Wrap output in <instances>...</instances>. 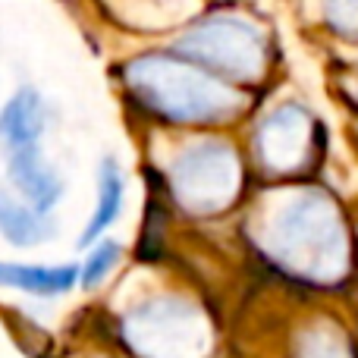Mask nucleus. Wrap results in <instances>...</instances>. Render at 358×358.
<instances>
[{
  "instance_id": "1",
  "label": "nucleus",
  "mask_w": 358,
  "mask_h": 358,
  "mask_svg": "<svg viewBox=\"0 0 358 358\" xmlns=\"http://www.w3.org/2000/svg\"><path fill=\"white\" fill-rule=\"evenodd\" d=\"M261 245L286 273L305 283H336L349 267L343 214L334 198L315 189L296 192L267 214Z\"/></svg>"
},
{
  "instance_id": "2",
  "label": "nucleus",
  "mask_w": 358,
  "mask_h": 358,
  "mask_svg": "<svg viewBox=\"0 0 358 358\" xmlns=\"http://www.w3.org/2000/svg\"><path fill=\"white\" fill-rule=\"evenodd\" d=\"M126 85L145 110L173 123H223L245 107L229 82L179 54H148L126 66Z\"/></svg>"
},
{
  "instance_id": "3",
  "label": "nucleus",
  "mask_w": 358,
  "mask_h": 358,
  "mask_svg": "<svg viewBox=\"0 0 358 358\" xmlns=\"http://www.w3.org/2000/svg\"><path fill=\"white\" fill-rule=\"evenodd\" d=\"M176 50L223 82H255L267 66L264 31L239 16H214L195 25L179 38Z\"/></svg>"
},
{
  "instance_id": "4",
  "label": "nucleus",
  "mask_w": 358,
  "mask_h": 358,
  "mask_svg": "<svg viewBox=\"0 0 358 358\" xmlns=\"http://www.w3.org/2000/svg\"><path fill=\"white\" fill-rule=\"evenodd\" d=\"M126 343L142 358H204L210 327L195 305L182 299L145 302L126 317Z\"/></svg>"
},
{
  "instance_id": "5",
  "label": "nucleus",
  "mask_w": 358,
  "mask_h": 358,
  "mask_svg": "<svg viewBox=\"0 0 358 358\" xmlns=\"http://www.w3.org/2000/svg\"><path fill=\"white\" fill-rule=\"evenodd\" d=\"M176 201L192 214H220L242 192V164L223 142H198L170 167Z\"/></svg>"
},
{
  "instance_id": "6",
  "label": "nucleus",
  "mask_w": 358,
  "mask_h": 358,
  "mask_svg": "<svg viewBox=\"0 0 358 358\" xmlns=\"http://www.w3.org/2000/svg\"><path fill=\"white\" fill-rule=\"evenodd\" d=\"M315 117L299 104H283L258 126L255 148L267 173L292 176L315 157Z\"/></svg>"
},
{
  "instance_id": "7",
  "label": "nucleus",
  "mask_w": 358,
  "mask_h": 358,
  "mask_svg": "<svg viewBox=\"0 0 358 358\" xmlns=\"http://www.w3.org/2000/svg\"><path fill=\"white\" fill-rule=\"evenodd\" d=\"M6 170H10V185L16 189V195L38 214L48 217L63 198V179L48 164V157L41 155L38 145L10 151Z\"/></svg>"
},
{
  "instance_id": "8",
  "label": "nucleus",
  "mask_w": 358,
  "mask_h": 358,
  "mask_svg": "<svg viewBox=\"0 0 358 358\" xmlns=\"http://www.w3.org/2000/svg\"><path fill=\"white\" fill-rule=\"evenodd\" d=\"M48 126V107L35 88H19L0 110V148L19 151L38 145Z\"/></svg>"
},
{
  "instance_id": "9",
  "label": "nucleus",
  "mask_w": 358,
  "mask_h": 358,
  "mask_svg": "<svg viewBox=\"0 0 358 358\" xmlns=\"http://www.w3.org/2000/svg\"><path fill=\"white\" fill-rule=\"evenodd\" d=\"M0 236L19 248L41 245L54 236V227L48 223V217L31 210L3 179H0Z\"/></svg>"
},
{
  "instance_id": "10",
  "label": "nucleus",
  "mask_w": 358,
  "mask_h": 358,
  "mask_svg": "<svg viewBox=\"0 0 358 358\" xmlns=\"http://www.w3.org/2000/svg\"><path fill=\"white\" fill-rule=\"evenodd\" d=\"M79 280L76 267H38V264H10L0 261V286L29 292V296H63Z\"/></svg>"
},
{
  "instance_id": "11",
  "label": "nucleus",
  "mask_w": 358,
  "mask_h": 358,
  "mask_svg": "<svg viewBox=\"0 0 358 358\" xmlns=\"http://www.w3.org/2000/svg\"><path fill=\"white\" fill-rule=\"evenodd\" d=\"M123 195H126L123 173H120V167L107 157V161L101 164V176H98V204H94L92 220L85 223V233H82L79 245L94 242L104 229H110L113 223H117L120 210H123Z\"/></svg>"
},
{
  "instance_id": "12",
  "label": "nucleus",
  "mask_w": 358,
  "mask_h": 358,
  "mask_svg": "<svg viewBox=\"0 0 358 358\" xmlns=\"http://www.w3.org/2000/svg\"><path fill=\"white\" fill-rule=\"evenodd\" d=\"M296 358H352V349L334 327H311L296 343Z\"/></svg>"
},
{
  "instance_id": "13",
  "label": "nucleus",
  "mask_w": 358,
  "mask_h": 358,
  "mask_svg": "<svg viewBox=\"0 0 358 358\" xmlns=\"http://www.w3.org/2000/svg\"><path fill=\"white\" fill-rule=\"evenodd\" d=\"M117 261H120V245H117V242L107 239V242H101V245H94L92 252H88L82 271H79V283L85 286V289L98 286L101 280L113 271V264H117Z\"/></svg>"
},
{
  "instance_id": "14",
  "label": "nucleus",
  "mask_w": 358,
  "mask_h": 358,
  "mask_svg": "<svg viewBox=\"0 0 358 358\" xmlns=\"http://www.w3.org/2000/svg\"><path fill=\"white\" fill-rule=\"evenodd\" d=\"M327 22L334 25L336 35L355 38L358 41V0H330L327 3Z\"/></svg>"
}]
</instances>
